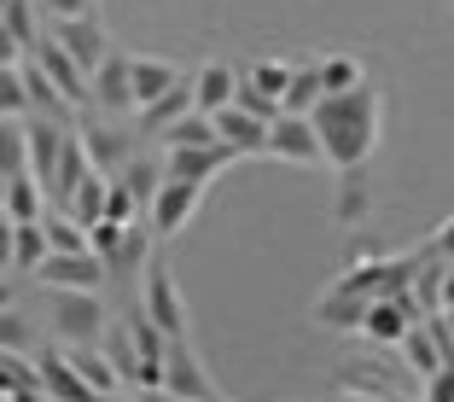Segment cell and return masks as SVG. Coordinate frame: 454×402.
<instances>
[{"mask_svg": "<svg viewBox=\"0 0 454 402\" xmlns=\"http://www.w3.org/2000/svg\"><path fill=\"white\" fill-rule=\"evenodd\" d=\"M199 199H204V187H199V181L163 175V181H158V193H152V204H146V228L158 233V240H175V233H181V228L192 222Z\"/></svg>", "mask_w": 454, "mask_h": 402, "instance_id": "5b68a950", "label": "cell"}, {"mask_svg": "<svg viewBox=\"0 0 454 402\" xmlns=\"http://www.w3.org/2000/svg\"><path fill=\"white\" fill-rule=\"evenodd\" d=\"M262 158H280V163H326L321 152V134L309 122V111H280L268 122V152Z\"/></svg>", "mask_w": 454, "mask_h": 402, "instance_id": "ba28073f", "label": "cell"}, {"mask_svg": "<svg viewBox=\"0 0 454 402\" xmlns=\"http://www.w3.org/2000/svg\"><path fill=\"white\" fill-rule=\"evenodd\" d=\"M41 292H47V333L59 344H99L111 321L99 292H82V286H41Z\"/></svg>", "mask_w": 454, "mask_h": 402, "instance_id": "7a4b0ae2", "label": "cell"}, {"mask_svg": "<svg viewBox=\"0 0 454 402\" xmlns=\"http://www.w3.org/2000/svg\"><path fill=\"white\" fill-rule=\"evenodd\" d=\"M12 228H18V222L0 210V274H12Z\"/></svg>", "mask_w": 454, "mask_h": 402, "instance_id": "74e56055", "label": "cell"}, {"mask_svg": "<svg viewBox=\"0 0 454 402\" xmlns=\"http://www.w3.org/2000/svg\"><path fill=\"white\" fill-rule=\"evenodd\" d=\"M6 181H12V175H6V169H0V204H6Z\"/></svg>", "mask_w": 454, "mask_h": 402, "instance_id": "b9f144b4", "label": "cell"}, {"mask_svg": "<svg viewBox=\"0 0 454 402\" xmlns=\"http://www.w3.org/2000/svg\"><path fill=\"white\" fill-rule=\"evenodd\" d=\"M53 251L47 245V228H41V216L35 222H18L12 228V274H35V263Z\"/></svg>", "mask_w": 454, "mask_h": 402, "instance_id": "83f0119b", "label": "cell"}, {"mask_svg": "<svg viewBox=\"0 0 454 402\" xmlns=\"http://www.w3.org/2000/svg\"><path fill=\"white\" fill-rule=\"evenodd\" d=\"M192 140H215V117H210V111H199V106L181 111V117L158 134V146H192Z\"/></svg>", "mask_w": 454, "mask_h": 402, "instance_id": "f1b7e54d", "label": "cell"}, {"mask_svg": "<svg viewBox=\"0 0 454 402\" xmlns=\"http://www.w3.org/2000/svg\"><path fill=\"white\" fill-rule=\"evenodd\" d=\"M53 35H59V47H65L70 59H76L88 76H94L99 65H106L117 47H111V35H106V24H99L94 12H76V18H53Z\"/></svg>", "mask_w": 454, "mask_h": 402, "instance_id": "9c48e42d", "label": "cell"}, {"mask_svg": "<svg viewBox=\"0 0 454 402\" xmlns=\"http://www.w3.org/2000/svg\"><path fill=\"white\" fill-rule=\"evenodd\" d=\"M35 367H41V397H53V402H88L94 397L88 379L76 374V362H70L65 350H41Z\"/></svg>", "mask_w": 454, "mask_h": 402, "instance_id": "5bb4252c", "label": "cell"}, {"mask_svg": "<svg viewBox=\"0 0 454 402\" xmlns=\"http://www.w3.org/2000/svg\"><path fill=\"white\" fill-rule=\"evenodd\" d=\"M41 228H47V245H53V251H88V245H94L88 228H82L70 210H53V216L41 210Z\"/></svg>", "mask_w": 454, "mask_h": 402, "instance_id": "f546056e", "label": "cell"}, {"mask_svg": "<svg viewBox=\"0 0 454 402\" xmlns=\"http://www.w3.org/2000/svg\"><path fill=\"white\" fill-rule=\"evenodd\" d=\"M309 122H315V134H321V152H326L333 169H361V163L373 158V146H379V129H385V99H379L367 82H356V88H344V94L315 99Z\"/></svg>", "mask_w": 454, "mask_h": 402, "instance_id": "6da1fadb", "label": "cell"}, {"mask_svg": "<svg viewBox=\"0 0 454 402\" xmlns=\"http://www.w3.org/2000/svg\"><path fill=\"white\" fill-rule=\"evenodd\" d=\"M88 99H94L106 117H129L134 111V88H129V53H111L106 65L88 76Z\"/></svg>", "mask_w": 454, "mask_h": 402, "instance_id": "4fadbf2b", "label": "cell"}, {"mask_svg": "<svg viewBox=\"0 0 454 402\" xmlns=\"http://www.w3.org/2000/svg\"><path fill=\"white\" fill-rule=\"evenodd\" d=\"M210 117H215V134H222V140L239 152V158H262V152H268V117L233 106V99H227L222 111H210Z\"/></svg>", "mask_w": 454, "mask_h": 402, "instance_id": "7c38bea8", "label": "cell"}, {"mask_svg": "<svg viewBox=\"0 0 454 402\" xmlns=\"http://www.w3.org/2000/svg\"><path fill=\"white\" fill-rule=\"evenodd\" d=\"M414 327V309L402 303V297H373L367 315H361V338H373V344H402V333Z\"/></svg>", "mask_w": 454, "mask_h": 402, "instance_id": "2e32d148", "label": "cell"}, {"mask_svg": "<svg viewBox=\"0 0 454 402\" xmlns=\"http://www.w3.org/2000/svg\"><path fill=\"white\" fill-rule=\"evenodd\" d=\"M175 82H181V70H175V65H163V59H140V53H129V88H134V111H140V106H152L158 94H169Z\"/></svg>", "mask_w": 454, "mask_h": 402, "instance_id": "ac0fdd59", "label": "cell"}, {"mask_svg": "<svg viewBox=\"0 0 454 402\" xmlns=\"http://www.w3.org/2000/svg\"><path fill=\"white\" fill-rule=\"evenodd\" d=\"M367 210H373V199H367V163L361 169H338V222L356 228V222H367Z\"/></svg>", "mask_w": 454, "mask_h": 402, "instance_id": "d4e9b609", "label": "cell"}, {"mask_svg": "<svg viewBox=\"0 0 454 402\" xmlns=\"http://www.w3.org/2000/svg\"><path fill=\"white\" fill-rule=\"evenodd\" d=\"M233 88H239V70L204 65L199 76H192V106H199V111H222L227 99H233Z\"/></svg>", "mask_w": 454, "mask_h": 402, "instance_id": "603a6c76", "label": "cell"}, {"mask_svg": "<svg viewBox=\"0 0 454 402\" xmlns=\"http://www.w3.org/2000/svg\"><path fill=\"white\" fill-rule=\"evenodd\" d=\"M239 163V152L227 146L222 134L215 140H192V146H163V175H181V181H199V187H210L222 169H233Z\"/></svg>", "mask_w": 454, "mask_h": 402, "instance_id": "52a82bcc", "label": "cell"}, {"mask_svg": "<svg viewBox=\"0 0 454 402\" xmlns=\"http://www.w3.org/2000/svg\"><path fill=\"white\" fill-rule=\"evenodd\" d=\"M239 76L251 82V88H262L268 99H280V94H286V82H292V65H280V59H256V65H245Z\"/></svg>", "mask_w": 454, "mask_h": 402, "instance_id": "4dcf8cb0", "label": "cell"}, {"mask_svg": "<svg viewBox=\"0 0 454 402\" xmlns=\"http://www.w3.org/2000/svg\"><path fill=\"white\" fill-rule=\"evenodd\" d=\"M0 397H12V402H35L41 397V367L29 362L24 350L0 344Z\"/></svg>", "mask_w": 454, "mask_h": 402, "instance_id": "44dd1931", "label": "cell"}, {"mask_svg": "<svg viewBox=\"0 0 454 402\" xmlns=\"http://www.w3.org/2000/svg\"><path fill=\"white\" fill-rule=\"evenodd\" d=\"M0 169L6 175L29 169V117H6L0 111Z\"/></svg>", "mask_w": 454, "mask_h": 402, "instance_id": "484cf974", "label": "cell"}, {"mask_svg": "<svg viewBox=\"0 0 454 402\" xmlns=\"http://www.w3.org/2000/svg\"><path fill=\"white\" fill-rule=\"evenodd\" d=\"M88 240H94V251L106 256L111 286H117V280H134V274H146L158 233L140 228V222H94V228H88Z\"/></svg>", "mask_w": 454, "mask_h": 402, "instance_id": "3957f363", "label": "cell"}, {"mask_svg": "<svg viewBox=\"0 0 454 402\" xmlns=\"http://www.w3.org/2000/svg\"><path fill=\"white\" fill-rule=\"evenodd\" d=\"M163 390H169V397H187V402L215 397V379L204 374V362H199V350L187 344V333L169 338V350H163Z\"/></svg>", "mask_w": 454, "mask_h": 402, "instance_id": "30bf717a", "label": "cell"}, {"mask_svg": "<svg viewBox=\"0 0 454 402\" xmlns=\"http://www.w3.org/2000/svg\"><path fill=\"white\" fill-rule=\"evenodd\" d=\"M0 111H6V117H29L24 65H0Z\"/></svg>", "mask_w": 454, "mask_h": 402, "instance_id": "1f68e13d", "label": "cell"}, {"mask_svg": "<svg viewBox=\"0 0 454 402\" xmlns=\"http://www.w3.org/2000/svg\"><path fill=\"white\" fill-rule=\"evenodd\" d=\"M367 303H373V297H356V292H344V286H333V292L315 303V321H321L326 333H361Z\"/></svg>", "mask_w": 454, "mask_h": 402, "instance_id": "ffe728a7", "label": "cell"}, {"mask_svg": "<svg viewBox=\"0 0 454 402\" xmlns=\"http://www.w3.org/2000/svg\"><path fill=\"white\" fill-rule=\"evenodd\" d=\"M35 286H82V292H99V286H111V268L94 245L88 251H47L35 263Z\"/></svg>", "mask_w": 454, "mask_h": 402, "instance_id": "8992f818", "label": "cell"}, {"mask_svg": "<svg viewBox=\"0 0 454 402\" xmlns=\"http://www.w3.org/2000/svg\"><path fill=\"white\" fill-rule=\"evenodd\" d=\"M82 146H88V158H94V169H106V175H117L122 163L134 158V140L122 129H111V122H88V129H82Z\"/></svg>", "mask_w": 454, "mask_h": 402, "instance_id": "e0dca14e", "label": "cell"}, {"mask_svg": "<svg viewBox=\"0 0 454 402\" xmlns=\"http://www.w3.org/2000/svg\"><path fill=\"white\" fill-rule=\"evenodd\" d=\"M321 59H309V65H292V82H286L280 94V111H315V99H321Z\"/></svg>", "mask_w": 454, "mask_h": 402, "instance_id": "4316f807", "label": "cell"}, {"mask_svg": "<svg viewBox=\"0 0 454 402\" xmlns=\"http://www.w3.org/2000/svg\"><path fill=\"white\" fill-rule=\"evenodd\" d=\"M0 210L12 216V222H35V216L47 210V187L35 181V169H24V175L6 181V204H0Z\"/></svg>", "mask_w": 454, "mask_h": 402, "instance_id": "cb8c5ba5", "label": "cell"}, {"mask_svg": "<svg viewBox=\"0 0 454 402\" xmlns=\"http://www.w3.org/2000/svg\"><path fill=\"white\" fill-rule=\"evenodd\" d=\"M402 362L414 367L419 379H431V374H437V367L449 362V356H442V338H437V327H419V321L408 327V333H402Z\"/></svg>", "mask_w": 454, "mask_h": 402, "instance_id": "7402d4cb", "label": "cell"}, {"mask_svg": "<svg viewBox=\"0 0 454 402\" xmlns=\"http://www.w3.org/2000/svg\"><path fill=\"white\" fill-rule=\"evenodd\" d=\"M140 210H146V204L134 199L122 181H111V193H106V222H140Z\"/></svg>", "mask_w": 454, "mask_h": 402, "instance_id": "e575fe53", "label": "cell"}, {"mask_svg": "<svg viewBox=\"0 0 454 402\" xmlns=\"http://www.w3.org/2000/svg\"><path fill=\"white\" fill-rule=\"evenodd\" d=\"M356 82H367V76H361V65L349 53L321 59V88H326V94H344V88H356Z\"/></svg>", "mask_w": 454, "mask_h": 402, "instance_id": "d6a6232c", "label": "cell"}, {"mask_svg": "<svg viewBox=\"0 0 454 402\" xmlns=\"http://www.w3.org/2000/svg\"><path fill=\"white\" fill-rule=\"evenodd\" d=\"M24 53H29V47H24V41H18L6 24H0V65H24Z\"/></svg>", "mask_w": 454, "mask_h": 402, "instance_id": "8d00e7d4", "label": "cell"}, {"mask_svg": "<svg viewBox=\"0 0 454 402\" xmlns=\"http://www.w3.org/2000/svg\"><path fill=\"white\" fill-rule=\"evenodd\" d=\"M0 24L12 29V35L24 41V47H35V35H41V29H35V0H6V12H0Z\"/></svg>", "mask_w": 454, "mask_h": 402, "instance_id": "836d02e7", "label": "cell"}, {"mask_svg": "<svg viewBox=\"0 0 454 402\" xmlns=\"http://www.w3.org/2000/svg\"><path fill=\"white\" fill-rule=\"evenodd\" d=\"M442 6H449V12H454V0H442Z\"/></svg>", "mask_w": 454, "mask_h": 402, "instance_id": "7bdbcfd3", "label": "cell"}, {"mask_svg": "<svg viewBox=\"0 0 454 402\" xmlns=\"http://www.w3.org/2000/svg\"><path fill=\"white\" fill-rule=\"evenodd\" d=\"M41 6H47L53 18H76V12H94L99 0H41Z\"/></svg>", "mask_w": 454, "mask_h": 402, "instance_id": "f35d334b", "label": "cell"}, {"mask_svg": "<svg viewBox=\"0 0 454 402\" xmlns=\"http://www.w3.org/2000/svg\"><path fill=\"white\" fill-rule=\"evenodd\" d=\"M29 59H35V65H41L47 76L59 82V94H65V99H70L76 111L88 106V70H82L76 59H70L65 47H59V35H53V29H47V35H35V47H29Z\"/></svg>", "mask_w": 454, "mask_h": 402, "instance_id": "8fae6325", "label": "cell"}, {"mask_svg": "<svg viewBox=\"0 0 454 402\" xmlns=\"http://www.w3.org/2000/svg\"><path fill=\"white\" fill-rule=\"evenodd\" d=\"M140 309H146V315H152V321H158L169 338L192 333L187 303H181V286H175V274H169V263H163V256H152L146 274H140Z\"/></svg>", "mask_w": 454, "mask_h": 402, "instance_id": "277c9868", "label": "cell"}, {"mask_svg": "<svg viewBox=\"0 0 454 402\" xmlns=\"http://www.w3.org/2000/svg\"><path fill=\"white\" fill-rule=\"evenodd\" d=\"M431 256H437V263H454V216L431 233Z\"/></svg>", "mask_w": 454, "mask_h": 402, "instance_id": "d590c367", "label": "cell"}, {"mask_svg": "<svg viewBox=\"0 0 454 402\" xmlns=\"http://www.w3.org/2000/svg\"><path fill=\"white\" fill-rule=\"evenodd\" d=\"M18 303V286H6V280H0V309H12Z\"/></svg>", "mask_w": 454, "mask_h": 402, "instance_id": "ab89813d", "label": "cell"}, {"mask_svg": "<svg viewBox=\"0 0 454 402\" xmlns=\"http://www.w3.org/2000/svg\"><path fill=\"white\" fill-rule=\"evenodd\" d=\"M442 303L454 309V268H449V274H442Z\"/></svg>", "mask_w": 454, "mask_h": 402, "instance_id": "60d3db41", "label": "cell"}, {"mask_svg": "<svg viewBox=\"0 0 454 402\" xmlns=\"http://www.w3.org/2000/svg\"><path fill=\"white\" fill-rule=\"evenodd\" d=\"M0 12H6V0H0Z\"/></svg>", "mask_w": 454, "mask_h": 402, "instance_id": "ee69618b", "label": "cell"}, {"mask_svg": "<svg viewBox=\"0 0 454 402\" xmlns=\"http://www.w3.org/2000/svg\"><path fill=\"white\" fill-rule=\"evenodd\" d=\"M65 356L70 362H76V374L88 379V390H94V397H129V379L117 374V362H111L106 350H94V344H65Z\"/></svg>", "mask_w": 454, "mask_h": 402, "instance_id": "9a60e30c", "label": "cell"}, {"mask_svg": "<svg viewBox=\"0 0 454 402\" xmlns=\"http://www.w3.org/2000/svg\"><path fill=\"white\" fill-rule=\"evenodd\" d=\"M181 111H192V76H181L169 94H158L152 106H140V111H134V122H140V134H152V140H158V134L169 129Z\"/></svg>", "mask_w": 454, "mask_h": 402, "instance_id": "d6986e66", "label": "cell"}]
</instances>
